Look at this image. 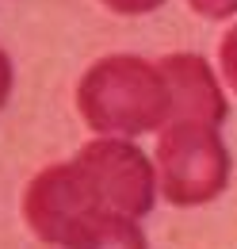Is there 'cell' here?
<instances>
[{
	"instance_id": "3957f363",
	"label": "cell",
	"mask_w": 237,
	"mask_h": 249,
	"mask_svg": "<svg viewBox=\"0 0 237 249\" xmlns=\"http://www.w3.org/2000/svg\"><path fill=\"white\" fill-rule=\"evenodd\" d=\"M81 165V173L88 177V184L96 188V196L115 207L122 215L142 218L153 207V192H157V177L142 150H134L130 142H122L115 134L88 142L81 154L73 157Z\"/></svg>"
},
{
	"instance_id": "6da1fadb",
	"label": "cell",
	"mask_w": 237,
	"mask_h": 249,
	"mask_svg": "<svg viewBox=\"0 0 237 249\" xmlns=\"http://www.w3.org/2000/svg\"><path fill=\"white\" fill-rule=\"evenodd\" d=\"M77 107L92 130L103 134H146L172 123V100L161 62L142 58H103L85 73L77 89Z\"/></svg>"
},
{
	"instance_id": "52a82bcc",
	"label": "cell",
	"mask_w": 237,
	"mask_h": 249,
	"mask_svg": "<svg viewBox=\"0 0 237 249\" xmlns=\"http://www.w3.org/2000/svg\"><path fill=\"white\" fill-rule=\"evenodd\" d=\"M111 12H122V16H138V12H153V8H161L165 0H103Z\"/></svg>"
},
{
	"instance_id": "8992f818",
	"label": "cell",
	"mask_w": 237,
	"mask_h": 249,
	"mask_svg": "<svg viewBox=\"0 0 237 249\" xmlns=\"http://www.w3.org/2000/svg\"><path fill=\"white\" fill-rule=\"evenodd\" d=\"M191 8L199 16H210V19H222V16H234L237 0H191Z\"/></svg>"
},
{
	"instance_id": "5b68a950",
	"label": "cell",
	"mask_w": 237,
	"mask_h": 249,
	"mask_svg": "<svg viewBox=\"0 0 237 249\" xmlns=\"http://www.w3.org/2000/svg\"><path fill=\"white\" fill-rule=\"evenodd\" d=\"M222 73H226V81L234 85V92H237V27L222 38Z\"/></svg>"
},
{
	"instance_id": "ba28073f",
	"label": "cell",
	"mask_w": 237,
	"mask_h": 249,
	"mask_svg": "<svg viewBox=\"0 0 237 249\" xmlns=\"http://www.w3.org/2000/svg\"><path fill=\"white\" fill-rule=\"evenodd\" d=\"M8 92H12V65H8V54L0 50V107H4Z\"/></svg>"
},
{
	"instance_id": "277c9868",
	"label": "cell",
	"mask_w": 237,
	"mask_h": 249,
	"mask_svg": "<svg viewBox=\"0 0 237 249\" xmlns=\"http://www.w3.org/2000/svg\"><path fill=\"white\" fill-rule=\"evenodd\" d=\"M161 73L169 81V100H172V123L180 119H195V123L218 126L226 119V96L218 89L214 73L203 58L195 54H172L161 58Z\"/></svg>"
},
{
	"instance_id": "7a4b0ae2",
	"label": "cell",
	"mask_w": 237,
	"mask_h": 249,
	"mask_svg": "<svg viewBox=\"0 0 237 249\" xmlns=\"http://www.w3.org/2000/svg\"><path fill=\"white\" fill-rule=\"evenodd\" d=\"M157 169L165 199L176 207H199L222 196L230 180V154L218 138V126L180 119L157 142Z\"/></svg>"
}]
</instances>
